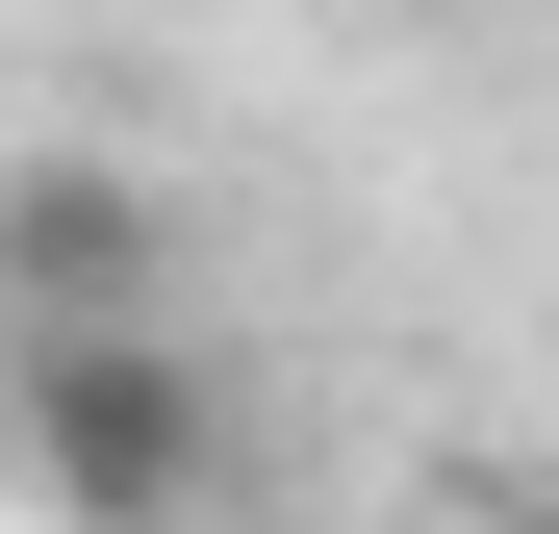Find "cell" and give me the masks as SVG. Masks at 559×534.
<instances>
[{"mask_svg":"<svg viewBox=\"0 0 559 534\" xmlns=\"http://www.w3.org/2000/svg\"><path fill=\"white\" fill-rule=\"evenodd\" d=\"M0 484H26V432H0Z\"/></svg>","mask_w":559,"mask_h":534,"instance_id":"3","label":"cell"},{"mask_svg":"<svg viewBox=\"0 0 559 534\" xmlns=\"http://www.w3.org/2000/svg\"><path fill=\"white\" fill-rule=\"evenodd\" d=\"M26 331H178L128 153H0V356H26Z\"/></svg>","mask_w":559,"mask_h":534,"instance_id":"2","label":"cell"},{"mask_svg":"<svg viewBox=\"0 0 559 534\" xmlns=\"http://www.w3.org/2000/svg\"><path fill=\"white\" fill-rule=\"evenodd\" d=\"M0 432H26L51 534H204L229 509V382L178 331H26L0 356Z\"/></svg>","mask_w":559,"mask_h":534,"instance_id":"1","label":"cell"}]
</instances>
